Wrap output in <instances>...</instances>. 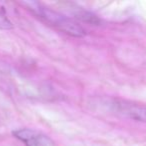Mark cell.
Wrapping results in <instances>:
<instances>
[{
	"label": "cell",
	"mask_w": 146,
	"mask_h": 146,
	"mask_svg": "<svg viewBox=\"0 0 146 146\" xmlns=\"http://www.w3.org/2000/svg\"><path fill=\"white\" fill-rule=\"evenodd\" d=\"M116 111L120 114L137 121L146 122V106L130 104L126 102H117L114 104Z\"/></svg>",
	"instance_id": "cell-3"
},
{
	"label": "cell",
	"mask_w": 146,
	"mask_h": 146,
	"mask_svg": "<svg viewBox=\"0 0 146 146\" xmlns=\"http://www.w3.org/2000/svg\"><path fill=\"white\" fill-rule=\"evenodd\" d=\"M14 136L25 146H57L55 142L45 134L33 129H19L13 132Z\"/></svg>",
	"instance_id": "cell-2"
},
{
	"label": "cell",
	"mask_w": 146,
	"mask_h": 146,
	"mask_svg": "<svg viewBox=\"0 0 146 146\" xmlns=\"http://www.w3.org/2000/svg\"><path fill=\"white\" fill-rule=\"evenodd\" d=\"M38 9V13L45 19L51 23L52 25L56 26L63 32L68 33V34L72 35V36H83L85 34L83 28L77 24L76 22L72 20V19L68 18V17L64 16V15L60 14V13L53 11L51 9L45 8V7H37Z\"/></svg>",
	"instance_id": "cell-1"
},
{
	"label": "cell",
	"mask_w": 146,
	"mask_h": 146,
	"mask_svg": "<svg viewBox=\"0 0 146 146\" xmlns=\"http://www.w3.org/2000/svg\"><path fill=\"white\" fill-rule=\"evenodd\" d=\"M0 28L1 29H10L12 28V24L8 20L6 16L4 14L0 12Z\"/></svg>",
	"instance_id": "cell-4"
}]
</instances>
